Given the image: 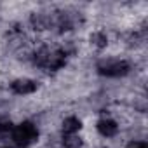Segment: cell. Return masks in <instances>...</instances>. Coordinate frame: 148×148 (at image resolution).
I'll return each mask as SVG.
<instances>
[{
    "mask_svg": "<svg viewBox=\"0 0 148 148\" xmlns=\"http://www.w3.org/2000/svg\"><path fill=\"white\" fill-rule=\"evenodd\" d=\"M63 134H77L80 129V120L77 117H66L63 120Z\"/></svg>",
    "mask_w": 148,
    "mask_h": 148,
    "instance_id": "cell-5",
    "label": "cell"
},
{
    "mask_svg": "<svg viewBox=\"0 0 148 148\" xmlns=\"http://www.w3.org/2000/svg\"><path fill=\"white\" fill-rule=\"evenodd\" d=\"M0 148H9V146H5V145H0Z\"/></svg>",
    "mask_w": 148,
    "mask_h": 148,
    "instance_id": "cell-9",
    "label": "cell"
},
{
    "mask_svg": "<svg viewBox=\"0 0 148 148\" xmlns=\"http://www.w3.org/2000/svg\"><path fill=\"white\" fill-rule=\"evenodd\" d=\"M98 70L101 75H106V77H122L125 73H129L131 66L125 59H103L99 61Z\"/></svg>",
    "mask_w": 148,
    "mask_h": 148,
    "instance_id": "cell-2",
    "label": "cell"
},
{
    "mask_svg": "<svg viewBox=\"0 0 148 148\" xmlns=\"http://www.w3.org/2000/svg\"><path fill=\"white\" fill-rule=\"evenodd\" d=\"M91 42H92V45H96V47L101 49V47H105L108 44V37H106L105 32H94L91 35Z\"/></svg>",
    "mask_w": 148,
    "mask_h": 148,
    "instance_id": "cell-7",
    "label": "cell"
},
{
    "mask_svg": "<svg viewBox=\"0 0 148 148\" xmlns=\"http://www.w3.org/2000/svg\"><path fill=\"white\" fill-rule=\"evenodd\" d=\"M96 127H98L99 134L105 136V138H113V136L119 132V125H117V122L112 120V119H101Z\"/></svg>",
    "mask_w": 148,
    "mask_h": 148,
    "instance_id": "cell-4",
    "label": "cell"
},
{
    "mask_svg": "<svg viewBox=\"0 0 148 148\" xmlns=\"http://www.w3.org/2000/svg\"><path fill=\"white\" fill-rule=\"evenodd\" d=\"M37 87H38V84L32 79H18L11 84V89L16 94H32L37 91Z\"/></svg>",
    "mask_w": 148,
    "mask_h": 148,
    "instance_id": "cell-3",
    "label": "cell"
},
{
    "mask_svg": "<svg viewBox=\"0 0 148 148\" xmlns=\"http://www.w3.org/2000/svg\"><path fill=\"white\" fill-rule=\"evenodd\" d=\"M63 146L64 148H80L82 138L79 134H63Z\"/></svg>",
    "mask_w": 148,
    "mask_h": 148,
    "instance_id": "cell-6",
    "label": "cell"
},
{
    "mask_svg": "<svg viewBox=\"0 0 148 148\" xmlns=\"http://www.w3.org/2000/svg\"><path fill=\"white\" fill-rule=\"evenodd\" d=\"M125 148H148V145H146L143 139H132Z\"/></svg>",
    "mask_w": 148,
    "mask_h": 148,
    "instance_id": "cell-8",
    "label": "cell"
},
{
    "mask_svg": "<svg viewBox=\"0 0 148 148\" xmlns=\"http://www.w3.org/2000/svg\"><path fill=\"white\" fill-rule=\"evenodd\" d=\"M37 138H38V129L30 122H23L16 125L11 132V139L16 148H28Z\"/></svg>",
    "mask_w": 148,
    "mask_h": 148,
    "instance_id": "cell-1",
    "label": "cell"
}]
</instances>
